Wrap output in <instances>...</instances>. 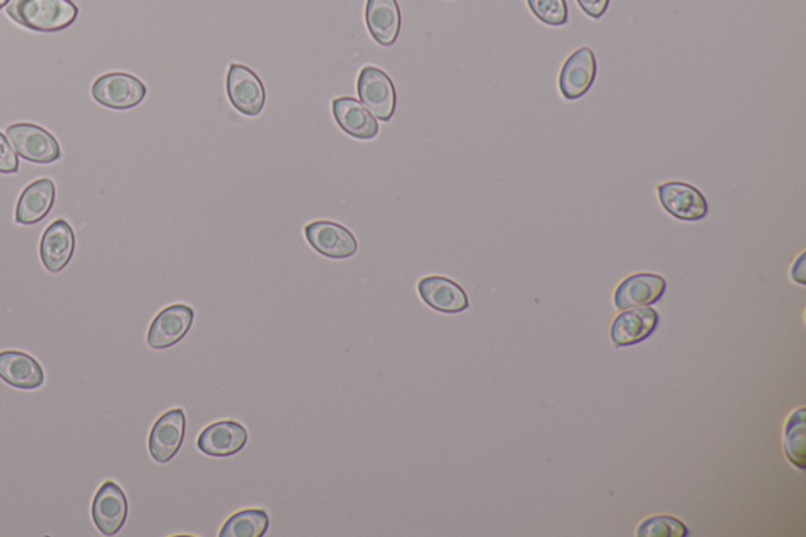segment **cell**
<instances>
[{"label": "cell", "instance_id": "cell-5", "mask_svg": "<svg viewBox=\"0 0 806 537\" xmlns=\"http://www.w3.org/2000/svg\"><path fill=\"white\" fill-rule=\"evenodd\" d=\"M93 99L111 110H131L142 103L147 88L140 79L128 73H107L96 79Z\"/></svg>", "mask_w": 806, "mask_h": 537}, {"label": "cell", "instance_id": "cell-18", "mask_svg": "<svg viewBox=\"0 0 806 537\" xmlns=\"http://www.w3.org/2000/svg\"><path fill=\"white\" fill-rule=\"evenodd\" d=\"M331 104H333L331 110H333L334 118L342 132L355 139L377 138L380 132L377 118L366 110L361 101L352 99V96H341V99L333 100Z\"/></svg>", "mask_w": 806, "mask_h": 537}, {"label": "cell", "instance_id": "cell-27", "mask_svg": "<svg viewBox=\"0 0 806 537\" xmlns=\"http://www.w3.org/2000/svg\"><path fill=\"white\" fill-rule=\"evenodd\" d=\"M805 254H802L801 258H798V261L794 263L793 272H791V276H793V279L795 283L798 284H805Z\"/></svg>", "mask_w": 806, "mask_h": 537}, {"label": "cell", "instance_id": "cell-20", "mask_svg": "<svg viewBox=\"0 0 806 537\" xmlns=\"http://www.w3.org/2000/svg\"><path fill=\"white\" fill-rule=\"evenodd\" d=\"M54 202H56V185L50 179H39L31 183L16 207V222L23 226H34L43 221L49 212L53 210Z\"/></svg>", "mask_w": 806, "mask_h": 537}, {"label": "cell", "instance_id": "cell-25", "mask_svg": "<svg viewBox=\"0 0 806 537\" xmlns=\"http://www.w3.org/2000/svg\"><path fill=\"white\" fill-rule=\"evenodd\" d=\"M20 171V160L9 138L0 133V174H16Z\"/></svg>", "mask_w": 806, "mask_h": 537}, {"label": "cell", "instance_id": "cell-8", "mask_svg": "<svg viewBox=\"0 0 806 537\" xmlns=\"http://www.w3.org/2000/svg\"><path fill=\"white\" fill-rule=\"evenodd\" d=\"M186 435V416L182 409H172L158 418L151 427L149 450L158 464H169L182 448Z\"/></svg>", "mask_w": 806, "mask_h": 537}, {"label": "cell", "instance_id": "cell-21", "mask_svg": "<svg viewBox=\"0 0 806 537\" xmlns=\"http://www.w3.org/2000/svg\"><path fill=\"white\" fill-rule=\"evenodd\" d=\"M806 410L798 409L791 413L784 427V453L787 460L798 470L806 468Z\"/></svg>", "mask_w": 806, "mask_h": 537}, {"label": "cell", "instance_id": "cell-7", "mask_svg": "<svg viewBox=\"0 0 806 537\" xmlns=\"http://www.w3.org/2000/svg\"><path fill=\"white\" fill-rule=\"evenodd\" d=\"M661 207L680 221H700L709 213V204L698 187L683 182H667L658 185Z\"/></svg>", "mask_w": 806, "mask_h": 537}, {"label": "cell", "instance_id": "cell-12", "mask_svg": "<svg viewBox=\"0 0 806 537\" xmlns=\"http://www.w3.org/2000/svg\"><path fill=\"white\" fill-rule=\"evenodd\" d=\"M665 292H667L665 277L653 273H638L619 284L614 292V306L621 311L653 306L664 298Z\"/></svg>", "mask_w": 806, "mask_h": 537}, {"label": "cell", "instance_id": "cell-6", "mask_svg": "<svg viewBox=\"0 0 806 537\" xmlns=\"http://www.w3.org/2000/svg\"><path fill=\"white\" fill-rule=\"evenodd\" d=\"M194 309L188 305H172L163 309L149 328L147 342L153 351L174 347L189 333L194 323Z\"/></svg>", "mask_w": 806, "mask_h": 537}, {"label": "cell", "instance_id": "cell-11", "mask_svg": "<svg viewBox=\"0 0 806 537\" xmlns=\"http://www.w3.org/2000/svg\"><path fill=\"white\" fill-rule=\"evenodd\" d=\"M660 323V316L650 306L625 309L611 325V341L617 347L642 344L653 336Z\"/></svg>", "mask_w": 806, "mask_h": 537}, {"label": "cell", "instance_id": "cell-2", "mask_svg": "<svg viewBox=\"0 0 806 537\" xmlns=\"http://www.w3.org/2000/svg\"><path fill=\"white\" fill-rule=\"evenodd\" d=\"M358 95L367 111L381 122H390L398 106V92L390 76L380 68L367 65L359 71Z\"/></svg>", "mask_w": 806, "mask_h": 537}, {"label": "cell", "instance_id": "cell-1", "mask_svg": "<svg viewBox=\"0 0 806 537\" xmlns=\"http://www.w3.org/2000/svg\"><path fill=\"white\" fill-rule=\"evenodd\" d=\"M7 14L31 31L59 32L74 23L79 9L73 0H12Z\"/></svg>", "mask_w": 806, "mask_h": 537}, {"label": "cell", "instance_id": "cell-26", "mask_svg": "<svg viewBox=\"0 0 806 537\" xmlns=\"http://www.w3.org/2000/svg\"><path fill=\"white\" fill-rule=\"evenodd\" d=\"M579 9L592 20H600L607 13L610 0H577Z\"/></svg>", "mask_w": 806, "mask_h": 537}, {"label": "cell", "instance_id": "cell-24", "mask_svg": "<svg viewBox=\"0 0 806 537\" xmlns=\"http://www.w3.org/2000/svg\"><path fill=\"white\" fill-rule=\"evenodd\" d=\"M529 10L543 24L560 27L567 24L568 7L566 0H527Z\"/></svg>", "mask_w": 806, "mask_h": 537}, {"label": "cell", "instance_id": "cell-14", "mask_svg": "<svg viewBox=\"0 0 806 537\" xmlns=\"http://www.w3.org/2000/svg\"><path fill=\"white\" fill-rule=\"evenodd\" d=\"M596 54L589 48H579L564 64L560 75V90L566 100H578L589 92L596 81Z\"/></svg>", "mask_w": 806, "mask_h": 537}, {"label": "cell", "instance_id": "cell-3", "mask_svg": "<svg viewBox=\"0 0 806 537\" xmlns=\"http://www.w3.org/2000/svg\"><path fill=\"white\" fill-rule=\"evenodd\" d=\"M7 138L14 151L35 164L56 163L62 157L59 142L48 129L34 124H13L7 128Z\"/></svg>", "mask_w": 806, "mask_h": 537}, {"label": "cell", "instance_id": "cell-13", "mask_svg": "<svg viewBox=\"0 0 806 537\" xmlns=\"http://www.w3.org/2000/svg\"><path fill=\"white\" fill-rule=\"evenodd\" d=\"M250 434L237 421H219L205 427L197 439V448L210 457H232L244 449Z\"/></svg>", "mask_w": 806, "mask_h": 537}, {"label": "cell", "instance_id": "cell-15", "mask_svg": "<svg viewBox=\"0 0 806 537\" xmlns=\"http://www.w3.org/2000/svg\"><path fill=\"white\" fill-rule=\"evenodd\" d=\"M417 292L428 308L438 312L460 313L470 308L467 292L449 277H423L417 284Z\"/></svg>", "mask_w": 806, "mask_h": 537}, {"label": "cell", "instance_id": "cell-22", "mask_svg": "<svg viewBox=\"0 0 806 537\" xmlns=\"http://www.w3.org/2000/svg\"><path fill=\"white\" fill-rule=\"evenodd\" d=\"M269 517L264 510H246L233 514L222 526L221 537H262L268 533Z\"/></svg>", "mask_w": 806, "mask_h": 537}, {"label": "cell", "instance_id": "cell-17", "mask_svg": "<svg viewBox=\"0 0 806 537\" xmlns=\"http://www.w3.org/2000/svg\"><path fill=\"white\" fill-rule=\"evenodd\" d=\"M0 378L10 387L35 391L45 384V370L28 353L5 351L0 352Z\"/></svg>", "mask_w": 806, "mask_h": 537}, {"label": "cell", "instance_id": "cell-19", "mask_svg": "<svg viewBox=\"0 0 806 537\" xmlns=\"http://www.w3.org/2000/svg\"><path fill=\"white\" fill-rule=\"evenodd\" d=\"M366 24L378 45H394L402 25L398 0H367Z\"/></svg>", "mask_w": 806, "mask_h": 537}, {"label": "cell", "instance_id": "cell-28", "mask_svg": "<svg viewBox=\"0 0 806 537\" xmlns=\"http://www.w3.org/2000/svg\"><path fill=\"white\" fill-rule=\"evenodd\" d=\"M12 0H0V9H5Z\"/></svg>", "mask_w": 806, "mask_h": 537}, {"label": "cell", "instance_id": "cell-10", "mask_svg": "<svg viewBox=\"0 0 806 537\" xmlns=\"http://www.w3.org/2000/svg\"><path fill=\"white\" fill-rule=\"evenodd\" d=\"M306 240L327 259H350L358 252V241L347 227L333 221H314L304 227Z\"/></svg>", "mask_w": 806, "mask_h": 537}, {"label": "cell", "instance_id": "cell-4", "mask_svg": "<svg viewBox=\"0 0 806 537\" xmlns=\"http://www.w3.org/2000/svg\"><path fill=\"white\" fill-rule=\"evenodd\" d=\"M227 95L240 114L258 117L265 107V88L262 79L246 65L232 64L227 73Z\"/></svg>", "mask_w": 806, "mask_h": 537}, {"label": "cell", "instance_id": "cell-9", "mask_svg": "<svg viewBox=\"0 0 806 537\" xmlns=\"http://www.w3.org/2000/svg\"><path fill=\"white\" fill-rule=\"evenodd\" d=\"M92 518L104 536L120 533L128 518V500L124 489L114 481H106L96 490L92 503Z\"/></svg>", "mask_w": 806, "mask_h": 537}, {"label": "cell", "instance_id": "cell-23", "mask_svg": "<svg viewBox=\"0 0 806 537\" xmlns=\"http://www.w3.org/2000/svg\"><path fill=\"white\" fill-rule=\"evenodd\" d=\"M638 537H689L686 524L672 515H653L636 529Z\"/></svg>", "mask_w": 806, "mask_h": 537}, {"label": "cell", "instance_id": "cell-16", "mask_svg": "<svg viewBox=\"0 0 806 537\" xmlns=\"http://www.w3.org/2000/svg\"><path fill=\"white\" fill-rule=\"evenodd\" d=\"M76 237L73 227L65 219H57L45 230L39 244V258L50 273L64 272L73 259Z\"/></svg>", "mask_w": 806, "mask_h": 537}]
</instances>
